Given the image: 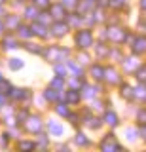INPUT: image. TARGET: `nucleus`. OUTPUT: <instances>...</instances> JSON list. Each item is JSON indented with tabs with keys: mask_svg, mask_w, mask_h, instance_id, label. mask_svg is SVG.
<instances>
[{
	"mask_svg": "<svg viewBox=\"0 0 146 152\" xmlns=\"http://www.w3.org/2000/svg\"><path fill=\"white\" fill-rule=\"evenodd\" d=\"M140 6H142V8L146 10V0H142V2H140Z\"/></svg>",
	"mask_w": 146,
	"mask_h": 152,
	"instance_id": "15",
	"label": "nucleus"
},
{
	"mask_svg": "<svg viewBox=\"0 0 146 152\" xmlns=\"http://www.w3.org/2000/svg\"><path fill=\"white\" fill-rule=\"evenodd\" d=\"M21 146H23V148H32V145H31V142H23Z\"/></svg>",
	"mask_w": 146,
	"mask_h": 152,
	"instance_id": "13",
	"label": "nucleus"
},
{
	"mask_svg": "<svg viewBox=\"0 0 146 152\" xmlns=\"http://www.w3.org/2000/svg\"><path fill=\"white\" fill-rule=\"evenodd\" d=\"M105 118L108 120V124H110V126H116V124H118V118H116V114H112V112H108Z\"/></svg>",
	"mask_w": 146,
	"mask_h": 152,
	"instance_id": "3",
	"label": "nucleus"
},
{
	"mask_svg": "<svg viewBox=\"0 0 146 152\" xmlns=\"http://www.w3.org/2000/svg\"><path fill=\"white\" fill-rule=\"evenodd\" d=\"M78 142H82V145L86 142V139H84V135H78Z\"/></svg>",
	"mask_w": 146,
	"mask_h": 152,
	"instance_id": "14",
	"label": "nucleus"
},
{
	"mask_svg": "<svg viewBox=\"0 0 146 152\" xmlns=\"http://www.w3.org/2000/svg\"><path fill=\"white\" fill-rule=\"evenodd\" d=\"M0 31H2V23H0Z\"/></svg>",
	"mask_w": 146,
	"mask_h": 152,
	"instance_id": "17",
	"label": "nucleus"
},
{
	"mask_svg": "<svg viewBox=\"0 0 146 152\" xmlns=\"http://www.w3.org/2000/svg\"><path fill=\"white\" fill-rule=\"evenodd\" d=\"M78 99H80V95H78V93H74V91H70V93H68V101H72V103H74V101H78Z\"/></svg>",
	"mask_w": 146,
	"mask_h": 152,
	"instance_id": "7",
	"label": "nucleus"
},
{
	"mask_svg": "<svg viewBox=\"0 0 146 152\" xmlns=\"http://www.w3.org/2000/svg\"><path fill=\"white\" fill-rule=\"evenodd\" d=\"M57 112H59V114H65V116H67V114H68V110H67V108H65V107H59V108H57Z\"/></svg>",
	"mask_w": 146,
	"mask_h": 152,
	"instance_id": "11",
	"label": "nucleus"
},
{
	"mask_svg": "<svg viewBox=\"0 0 146 152\" xmlns=\"http://www.w3.org/2000/svg\"><path fill=\"white\" fill-rule=\"evenodd\" d=\"M21 65H23V63H21L19 59H13L12 63H10V66H12V69H21Z\"/></svg>",
	"mask_w": 146,
	"mask_h": 152,
	"instance_id": "6",
	"label": "nucleus"
},
{
	"mask_svg": "<svg viewBox=\"0 0 146 152\" xmlns=\"http://www.w3.org/2000/svg\"><path fill=\"white\" fill-rule=\"evenodd\" d=\"M63 13H65V10H63V6H61V4H57V6H53V8H51V15H53L55 19L63 17Z\"/></svg>",
	"mask_w": 146,
	"mask_h": 152,
	"instance_id": "2",
	"label": "nucleus"
},
{
	"mask_svg": "<svg viewBox=\"0 0 146 152\" xmlns=\"http://www.w3.org/2000/svg\"><path fill=\"white\" fill-rule=\"evenodd\" d=\"M29 129H32V131H38V129H40V124H38V120H32V124H29Z\"/></svg>",
	"mask_w": 146,
	"mask_h": 152,
	"instance_id": "5",
	"label": "nucleus"
},
{
	"mask_svg": "<svg viewBox=\"0 0 146 152\" xmlns=\"http://www.w3.org/2000/svg\"><path fill=\"white\" fill-rule=\"evenodd\" d=\"M44 95H46V97L49 99V101H53V99H55V93H53V89H48V91H46Z\"/></svg>",
	"mask_w": 146,
	"mask_h": 152,
	"instance_id": "9",
	"label": "nucleus"
},
{
	"mask_svg": "<svg viewBox=\"0 0 146 152\" xmlns=\"http://www.w3.org/2000/svg\"><path fill=\"white\" fill-rule=\"evenodd\" d=\"M76 42H78V46H82V48L91 46V32L89 31H80L76 34Z\"/></svg>",
	"mask_w": 146,
	"mask_h": 152,
	"instance_id": "1",
	"label": "nucleus"
},
{
	"mask_svg": "<svg viewBox=\"0 0 146 152\" xmlns=\"http://www.w3.org/2000/svg\"><path fill=\"white\" fill-rule=\"evenodd\" d=\"M142 135H146V127H142Z\"/></svg>",
	"mask_w": 146,
	"mask_h": 152,
	"instance_id": "16",
	"label": "nucleus"
},
{
	"mask_svg": "<svg viewBox=\"0 0 146 152\" xmlns=\"http://www.w3.org/2000/svg\"><path fill=\"white\" fill-rule=\"evenodd\" d=\"M38 6H48V0H34Z\"/></svg>",
	"mask_w": 146,
	"mask_h": 152,
	"instance_id": "12",
	"label": "nucleus"
},
{
	"mask_svg": "<svg viewBox=\"0 0 146 152\" xmlns=\"http://www.w3.org/2000/svg\"><path fill=\"white\" fill-rule=\"evenodd\" d=\"M34 28H36V32H38V34H42V36L46 34V31H44V28H42L40 25H34Z\"/></svg>",
	"mask_w": 146,
	"mask_h": 152,
	"instance_id": "10",
	"label": "nucleus"
},
{
	"mask_svg": "<svg viewBox=\"0 0 146 152\" xmlns=\"http://www.w3.org/2000/svg\"><path fill=\"white\" fill-rule=\"evenodd\" d=\"M19 34L21 36H29V34H32V32H29V28H27V27H21L19 28Z\"/></svg>",
	"mask_w": 146,
	"mask_h": 152,
	"instance_id": "8",
	"label": "nucleus"
},
{
	"mask_svg": "<svg viewBox=\"0 0 146 152\" xmlns=\"http://www.w3.org/2000/svg\"><path fill=\"white\" fill-rule=\"evenodd\" d=\"M53 31H55V34H63V32L67 31V27H65V25H59V23H57V25L53 27Z\"/></svg>",
	"mask_w": 146,
	"mask_h": 152,
	"instance_id": "4",
	"label": "nucleus"
}]
</instances>
